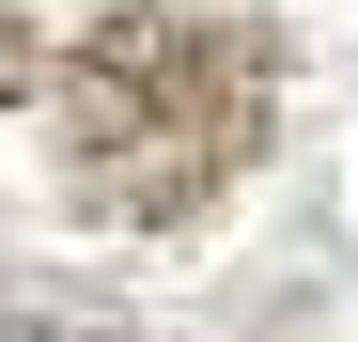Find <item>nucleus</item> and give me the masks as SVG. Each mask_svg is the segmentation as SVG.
<instances>
[{"label": "nucleus", "mask_w": 358, "mask_h": 342, "mask_svg": "<svg viewBox=\"0 0 358 342\" xmlns=\"http://www.w3.org/2000/svg\"><path fill=\"white\" fill-rule=\"evenodd\" d=\"M280 125V31L265 16H187V0H109L63 63V187L78 218L171 234L203 218Z\"/></svg>", "instance_id": "1"}, {"label": "nucleus", "mask_w": 358, "mask_h": 342, "mask_svg": "<svg viewBox=\"0 0 358 342\" xmlns=\"http://www.w3.org/2000/svg\"><path fill=\"white\" fill-rule=\"evenodd\" d=\"M31 78H47V47H31V16H16V0H0V109H16Z\"/></svg>", "instance_id": "3"}, {"label": "nucleus", "mask_w": 358, "mask_h": 342, "mask_svg": "<svg viewBox=\"0 0 358 342\" xmlns=\"http://www.w3.org/2000/svg\"><path fill=\"white\" fill-rule=\"evenodd\" d=\"M0 342H141V327H109V311H0Z\"/></svg>", "instance_id": "2"}]
</instances>
